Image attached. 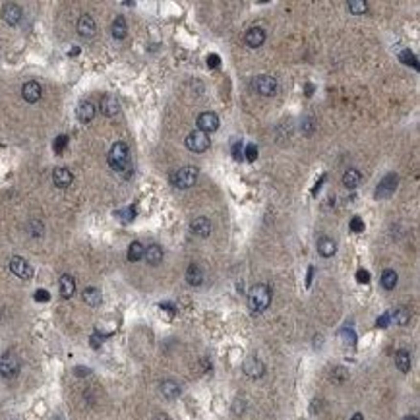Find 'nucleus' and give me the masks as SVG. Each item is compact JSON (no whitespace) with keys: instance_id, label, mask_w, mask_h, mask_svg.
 Segmentation results:
<instances>
[{"instance_id":"nucleus-27","label":"nucleus","mask_w":420,"mask_h":420,"mask_svg":"<svg viewBox=\"0 0 420 420\" xmlns=\"http://www.w3.org/2000/svg\"><path fill=\"white\" fill-rule=\"evenodd\" d=\"M395 364L401 372H409L411 370V355H409V351H405V349L397 351L395 353Z\"/></svg>"},{"instance_id":"nucleus-8","label":"nucleus","mask_w":420,"mask_h":420,"mask_svg":"<svg viewBox=\"0 0 420 420\" xmlns=\"http://www.w3.org/2000/svg\"><path fill=\"white\" fill-rule=\"evenodd\" d=\"M277 87H279V84H277V80H275L273 76H258V80H256V89H258V93L263 95V97L275 95V93H277Z\"/></svg>"},{"instance_id":"nucleus-44","label":"nucleus","mask_w":420,"mask_h":420,"mask_svg":"<svg viewBox=\"0 0 420 420\" xmlns=\"http://www.w3.org/2000/svg\"><path fill=\"white\" fill-rule=\"evenodd\" d=\"M101 341H103V337H101L99 333H93V337H91V347H95V349H97V347L101 345Z\"/></svg>"},{"instance_id":"nucleus-19","label":"nucleus","mask_w":420,"mask_h":420,"mask_svg":"<svg viewBox=\"0 0 420 420\" xmlns=\"http://www.w3.org/2000/svg\"><path fill=\"white\" fill-rule=\"evenodd\" d=\"M186 283L192 285V287H198V285L204 283V273H202L200 265H196V263L188 265V269H186Z\"/></svg>"},{"instance_id":"nucleus-38","label":"nucleus","mask_w":420,"mask_h":420,"mask_svg":"<svg viewBox=\"0 0 420 420\" xmlns=\"http://www.w3.org/2000/svg\"><path fill=\"white\" fill-rule=\"evenodd\" d=\"M33 298H35L37 302H49V300H51V294H49V291H45V289H39V291H35Z\"/></svg>"},{"instance_id":"nucleus-43","label":"nucleus","mask_w":420,"mask_h":420,"mask_svg":"<svg viewBox=\"0 0 420 420\" xmlns=\"http://www.w3.org/2000/svg\"><path fill=\"white\" fill-rule=\"evenodd\" d=\"M389 317H391V314L379 315V317H378V327H387V325H389Z\"/></svg>"},{"instance_id":"nucleus-14","label":"nucleus","mask_w":420,"mask_h":420,"mask_svg":"<svg viewBox=\"0 0 420 420\" xmlns=\"http://www.w3.org/2000/svg\"><path fill=\"white\" fill-rule=\"evenodd\" d=\"M53 180H54V184H56L58 188H68V186L74 182V174H72L68 168H64V167H58V168H54Z\"/></svg>"},{"instance_id":"nucleus-26","label":"nucleus","mask_w":420,"mask_h":420,"mask_svg":"<svg viewBox=\"0 0 420 420\" xmlns=\"http://www.w3.org/2000/svg\"><path fill=\"white\" fill-rule=\"evenodd\" d=\"M161 391H163V395L167 399H174V397L180 395V385L176 381H172V379H167V381L161 383Z\"/></svg>"},{"instance_id":"nucleus-2","label":"nucleus","mask_w":420,"mask_h":420,"mask_svg":"<svg viewBox=\"0 0 420 420\" xmlns=\"http://www.w3.org/2000/svg\"><path fill=\"white\" fill-rule=\"evenodd\" d=\"M271 302V289L267 285H256L252 287L248 294V306L252 312H263Z\"/></svg>"},{"instance_id":"nucleus-40","label":"nucleus","mask_w":420,"mask_h":420,"mask_svg":"<svg viewBox=\"0 0 420 420\" xmlns=\"http://www.w3.org/2000/svg\"><path fill=\"white\" fill-rule=\"evenodd\" d=\"M208 66H210L211 70H215V68H219L221 66V58H219V54H210L208 56Z\"/></svg>"},{"instance_id":"nucleus-28","label":"nucleus","mask_w":420,"mask_h":420,"mask_svg":"<svg viewBox=\"0 0 420 420\" xmlns=\"http://www.w3.org/2000/svg\"><path fill=\"white\" fill-rule=\"evenodd\" d=\"M144 252H146V248H144L142 242H132L130 248H128V260L130 262H140L144 258Z\"/></svg>"},{"instance_id":"nucleus-7","label":"nucleus","mask_w":420,"mask_h":420,"mask_svg":"<svg viewBox=\"0 0 420 420\" xmlns=\"http://www.w3.org/2000/svg\"><path fill=\"white\" fill-rule=\"evenodd\" d=\"M10 271L20 279H31L33 277V267L29 265L27 260H23L20 256H14L10 260Z\"/></svg>"},{"instance_id":"nucleus-51","label":"nucleus","mask_w":420,"mask_h":420,"mask_svg":"<svg viewBox=\"0 0 420 420\" xmlns=\"http://www.w3.org/2000/svg\"><path fill=\"white\" fill-rule=\"evenodd\" d=\"M405 420H419V419H417V417H407Z\"/></svg>"},{"instance_id":"nucleus-10","label":"nucleus","mask_w":420,"mask_h":420,"mask_svg":"<svg viewBox=\"0 0 420 420\" xmlns=\"http://www.w3.org/2000/svg\"><path fill=\"white\" fill-rule=\"evenodd\" d=\"M95 31H97V27H95V20H93L89 14L80 16V20H78V33H80L82 37L89 39V37H93V35H95Z\"/></svg>"},{"instance_id":"nucleus-20","label":"nucleus","mask_w":420,"mask_h":420,"mask_svg":"<svg viewBox=\"0 0 420 420\" xmlns=\"http://www.w3.org/2000/svg\"><path fill=\"white\" fill-rule=\"evenodd\" d=\"M118 110H120V105H118V99H116V97L105 95V97L101 99V112H103L105 116H116Z\"/></svg>"},{"instance_id":"nucleus-30","label":"nucleus","mask_w":420,"mask_h":420,"mask_svg":"<svg viewBox=\"0 0 420 420\" xmlns=\"http://www.w3.org/2000/svg\"><path fill=\"white\" fill-rule=\"evenodd\" d=\"M122 223H132L134 219H136V208L134 206H128V208H124V210H118L114 213Z\"/></svg>"},{"instance_id":"nucleus-47","label":"nucleus","mask_w":420,"mask_h":420,"mask_svg":"<svg viewBox=\"0 0 420 420\" xmlns=\"http://www.w3.org/2000/svg\"><path fill=\"white\" fill-rule=\"evenodd\" d=\"M76 374L78 376H85V374H89V370L87 368H76Z\"/></svg>"},{"instance_id":"nucleus-45","label":"nucleus","mask_w":420,"mask_h":420,"mask_svg":"<svg viewBox=\"0 0 420 420\" xmlns=\"http://www.w3.org/2000/svg\"><path fill=\"white\" fill-rule=\"evenodd\" d=\"M161 308H163V310H167V312H168L170 315H174V306H172L170 302H165V304H161Z\"/></svg>"},{"instance_id":"nucleus-35","label":"nucleus","mask_w":420,"mask_h":420,"mask_svg":"<svg viewBox=\"0 0 420 420\" xmlns=\"http://www.w3.org/2000/svg\"><path fill=\"white\" fill-rule=\"evenodd\" d=\"M43 232H45V229H43V223L41 221H31L29 223V234L31 236H43Z\"/></svg>"},{"instance_id":"nucleus-39","label":"nucleus","mask_w":420,"mask_h":420,"mask_svg":"<svg viewBox=\"0 0 420 420\" xmlns=\"http://www.w3.org/2000/svg\"><path fill=\"white\" fill-rule=\"evenodd\" d=\"M315 130V124H314V118L312 116H308L306 120H304V124H302V132L306 134V136H310L312 132Z\"/></svg>"},{"instance_id":"nucleus-15","label":"nucleus","mask_w":420,"mask_h":420,"mask_svg":"<svg viewBox=\"0 0 420 420\" xmlns=\"http://www.w3.org/2000/svg\"><path fill=\"white\" fill-rule=\"evenodd\" d=\"M76 116H78V120L80 122H84V124H87V122H91L93 120V116H95V106L93 103H89V101H82L78 108H76Z\"/></svg>"},{"instance_id":"nucleus-49","label":"nucleus","mask_w":420,"mask_h":420,"mask_svg":"<svg viewBox=\"0 0 420 420\" xmlns=\"http://www.w3.org/2000/svg\"><path fill=\"white\" fill-rule=\"evenodd\" d=\"M312 91H314V87H312V84H308L306 85V95H312Z\"/></svg>"},{"instance_id":"nucleus-50","label":"nucleus","mask_w":420,"mask_h":420,"mask_svg":"<svg viewBox=\"0 0 420 420\" xmlns=\"http://www.w3.org/2000/svg\"><path fill=\"white\" fill-rule=\"evenodd\" d=\"M78 53H80V49H78V47H74V49L70 51V56H76Z\"/></svg>"},{"instance_id":"nucleus-46","label":"nucleus","mask_w":420,"mask_h":420,"mask_svg":"<svg viewBox=\"0 0 420 420\" xmlns=\"http://www.w3.org/2000/svg\"><path fill=\"white\" fill-rule=\"evenodd\" d=\"M312 275H314V267H308V277H306V285L312 283Z\"/></svg>"},{"instance_id":"nucleus-22","label":"nucleus","mask_w":420,"mask_h":420,"mask_svg":"<svg viewBox=\"0 0 420 420\" xmlns=\"http://www.w3.org/2000/svg\"><path fill=\"white\" fill-rule=\"evenodd\" d=\"M110 33H112V37H114V39H118V41L126 37V33H128V25H126V20H124L122 16H118V18L112 21Z\"/></svg>"},{"instance_id":"nucleus-23","label":"nucleus","mask_w":420,"mask_h":420,"mask_svg":"<svg viewBox=\"0 0 420 420\" xmlns=\"http://www.w3.org/2000/svg\"><path fill=\"white\" fill-rule=\"evenodd\" d=\"M84 302L85 304H89V306H99L101 304V300H103V296H101V291L99 289H95V287H87L85 291H84Z\"/></svg>"},{"instance_id":"nucleus-33","label":"nucleus","mask_w":420,"mask_h":420,"mask_svg":"<svg viewBox=\"0 0 420 420\" xmlns=\"http://www.w3.org/2000/svg\"><path fill=\"white\" fill-rule=\"evenodd\" d=\"M399 58H401V62H403V64L413 66L415 70H419V60H417L415 53H411V51H403V53L399 54Z\"/></svg>"},{"instance_id":"nucleus-31","label":"nucleus","mask_w":420,"mask_h":420,"mask_svg":"<svg viewBox=\"0 0 420 420\" xmlns=\"http://www.w3.org/2000/svg\"><path fill=\"white\" fill-rule=\"evenodd\" d=\"M347 8H349L351 14H364L368 10V2H364V0H351V2H347Z\"/></svg>"},{"instance_id":"nucleus-37","label":"nucleus","mask_w":420,"mask_h":420,"mask_svg":"<svg viewBox=\"0 0 420 420\" xmlns=\"http://www.w3.org/2000/svg\"><path fill=\"white\" fill-rule=\"evenodd\" d=\"M351 231L353 232H362L364 231V221L360 217H353L351 219Z\"/></svg>"},{"instance_id":"nucleus-24","label":"nucleus","mask_w":420,"mask_h":420,"mask_svg":"<svg viewBox=\"0 0 420 420\" xmlns=\"http://www.w3.org/2000/svg\"><path fill=\"white\" fill-rule=\"evenodd\" d=\"M360 180H362V174H360L358 170H355V168H349V170L343 174V184H345V188H349V190L357 188V186L360 184Z\"/></svg>"},{"instance_id":"nucleus-1","label":"nucleus","mask_w":420,"mask_h":420,"mask_svg":"<svg viewBox=\"0 0 420 420\" xmlns=\"http://www.w3.org/2000/svg\"><path fill=\"white\" fill-rule=\"evenodd\" d=\"M108 165L116 172H124L130 165V149L124 142H116L108 151Z\"/></svg>"},{"instance_id":"nucleus-4","label":"nucleus","mask_w":420,"mask_h":420,"mask_svg":"<svg viewBox=\"0 0 420 420\" xmlns=\"http://www.w3.org/2000/svg\"><path fill=\"white\" fill-rule=\"evenodd\" d=\"M184 144H186V147H188L190 151H194V153H204V151L210 149V146H211L210 136L204 134V132H200V130L190 132V134L186 136Z\"/></svg>"},{"instance_id":"nucleus-34","label":"nucleus","mask_w":420,"mask_h":420,"mask_svg":"<svg viewBox=\"0 0 420 420\" xmlns=\"http://www.w3.org/2000/svg\"><path fill=\"white\" fill-rule=\"evenodd\" d=\"M66 146H68V136L66 134H60V136H56L54 138V142H53V147H54V151L60 155L64 149H66Z\"/></svg>"},{"instance_id":"nucleus-16","label":"nucleus","mask_w":420,"mask_h":420,"mask_svg":"<svg viewBox=\"0 0 420 420\" xmlns=\"http://www.w3.org/2000/svg\"><path fill=\"white\" fill-rule=\"evenodd\" d=\"M244 374L248 376V378H262L263 376V364L260 358H256V357H250L246 362H244Z\"/></svg>"},{"instance_id":"nucleus-11","label":"nucleus","mask_w":420,"mask_h":420,"mask_svg":"<svg viewBox=\"0 0 420 420\" xmlns=\"http://www.w3.org/2000/svg\"><path fill=\"white\" fill-rule=\"evenodd\" d=\"M244 43H246V47H250V49H260L263 43H265V31H263L262 27H252V29H248L246 35H244Z\"/></svg>"},{"instance_id":"nucleus-29","label":"nucleus","mask_w":420,"mask_h":420,"mask_svg":"<svg viewBox=\"0 0 420 420\" xmlns=\"http://www.w3.org/2000/svg\"><path fill=\"white\" fill-rule=\"evenodd\" d=\"M381 285H383V289H387V291L395 289V285H397V273H395L393 269H385V271L381 273Z\"/></svg>"},{"instance_id":"nucleus-41","label":"nucleus","mask_w":420,"mask_h":420,"mask_svg":"<svg viewBox=\"0 0 420 420\" xmlns=\"http://www.w3.org/2000/svg\"><path fill=\"white\" fill-rule=\"evenodd\" d=\"M357 281L358 283H368L370 281V273H368L366 269H358L357 271Z\"/></svg>"},{"instance_id":"nucleus-32","label":"nucleus","mask_w":420,"mask_h":420,"mask_svg":"<svg viewBox=\"0 0 420 420\" xmlns=\"http://www.w3.org/2000/svg\"><path fill=\"white\" fill-rule=\"evenodd\" d=\"M391 315H393V319H395L399 325H407V323L411 321V312H409L407 308H397Z\"/></svg>"},{"instance_id":"nucleus-25","label":"nucleus","mask_w":420,"mask_h":420,"mask_svg":"<svg viewBox=\"0 0 420 420\" xmlns=\"http://www.w3.org/2000/svg\"><path fill=\"white\" fill-rule=\"evenodd\" d=\"M317 252H319L323 258H331V256L337 252L335 240H331V238H321V240L317 242Z\"/></svg>"},{"instance_id":"nucleus-21","label":"nucleus","mask_w":420,"mask_h":420,"mask_svg":"<svg viewBox=\"0 0 420 420\" xmlns=\"http://www.w3.org/2000/svg\"><path fill=\"white\" fill-rule=\"evenodd\" d=\"M144 258L147 260L149 265H159V263L163 262V248H161L159 244H151V246H147V248H146V252H144Z\"/></svg>"},{"instance_id":"nucleus-36","label":"nucleus","mask_w":420,"mask_h":420,"mask_svg":"<svg viewBox=\"0 0 420 420\" xmlns=\"http://www.w3.org/2000/svg\"><path fill=\"white\" fill-rule=\"evenodd\" d=\"M244 155H246V161H248V163H254V161L258 159V147H256L254 144L246 146V149H244Z\"/></svg>"},{"instance_id":"nucleus-12","label":"nucleus","mask_w":420,"mask_h":420,"mask_svg":"<svg viewBox=\"0 0 420 420\" xmlns=\"http://www.w3.org/2000/svg\"><path fill=\"white\" fill-rule=\"evenodd\" d=\"M41 93H43L41 85L37 82H33V80L27 82V84H23V87H21V95H23V99L27 103H37L41 99Z\"/></svg>"},{"instance_id":"nucleus-9","label":"nucleus","mask_w":420,"mask_h":420,"mask_svg":"<svg viewBox=\"0 0 420 420\" xmlns=\"http://www.w3.org/2000/svg\"><path fill=\"white\" fill-rule=\"evenodd\" d=\"M217 128H219V116H217L215 112L206 110V112H202V114L198 116V130H200V132L211 134V132H215Z\"/></svg>"},{"instance_id":"nucleus-17","label":"nucleus","mask_w":420,"mask_h":420,"mask_svg":"<svg viewBox=\"0 0 420 420\" xmlns=\"http://www.w3.org/2000/svg\"><path fill=\"white\" fill-rule=\"evenodd\" d=\"M58 287H60L62 298H72L74 293H76V281H74V277H70V275H62L60 281H58Z\"/></svg>"},{"instance_id":"nucleus-5","label":"nucleus","mask_w":420,"mask_h":420,"mask_svg":"<svg viewBox=\"0 0 420 420\" xmlns=\"http://www.w3.org/2000/svg\"><path fill=\"white\" fill-rule=\"evenodd\" d=\"M18 372H20V358L16 357V353H12V351L4 353L0 358V376L10 379V378L18 376Z\"/></svg>"},{"instance_id":"nucleus-13","label":"nucleus","mask_w":420,"mask_h":420,"mask_svg":"<svg viewBox=\"0 0 420 420\" xmlns=\"http://www.w3.org/2000/svg\"><path fill=\"white\" fill-rule=\"evenodd\" d=\"M2 20L8 25H18V21L21 20V8L16 4H6L2 10Z\"/></svg>"},{"instance_id":"nucleus-42","label":"nucleus","mask_w":420,"mask_h":420,"mask_svg":"<svg viewBox=\"0 0 420 420\" xmlns=\"http://www.w3.org/2000/svg\"><path fill=\"white\" fill-rule=\"evenodd\" d=\"M232 157L236 159V161L242 159V144H234V147H232Z\"/></svg>"},{"instance_id":"nucleus-18","label":"nucleus","mask_w":420,"mask_h":420,"mask_svg":"<svg viewBox=\"0 0 420 420\" xmlns=\"http://www.w3.org/2000/svg\"><path fill=\"white\" fill-rule=\"evenodd\" d=\"M192 232H194V234H198V236H202V238L210 236L211 234L210 219H206V217H198V219H194V221H192Z\"/></svg>"},{"instance_id":"nucleus-48","label":"nucleus","mask_w":420,"mask_h":420,"mask_svg":"<svg viewBox=\"0 0 420 420\" xmlns=\"http://www.w3.org/2000/svg\"><path fill=\"white\" fill-rule=\"evenodd\" d=\"M351 420H364V417H362L360 413H355V415L351 417Z\"/></svg>"},{"instance_id":"nucleus-6","label":"nucleus","mask_w":420,"mask_h":420,"mask_svg":"<svg viewBox=\"0 0 420 420\" xmlns=\"http://www.w3.org/2000/svg\"><path fill=\"white\" fill-rule=\"evenodd\" d=\"M397 184H399V176L397 174H387L381 182H379V186L376 188V198L379 200H385V198H389V196H393V192L397 190Z\"/></svg>"},{"instance_id":"nucleus-3","label":"nucleus","mask_w":420,"mask_h":420,"mask_svg":"<svg viewBox=\"0 0 420 420\" xmlns=\"http://www.w3.org/2000/svg\"><path fill=\"white\" fill-rule=\"evenodd\" d=\"M198 176H200V170L196 167H182L172 174V184L180 190H186L198 182Z\"/></svg>"}]
</instances>
